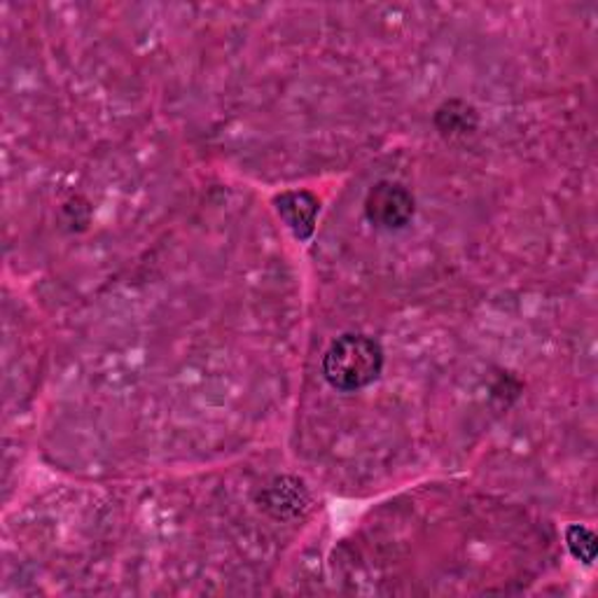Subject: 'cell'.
Masks as SVG:
<instances>
[{"instance_id":"cell-4","label":"cell","mask_w":598,"mask_h":598,"mask_svg":"<svg viewBox=\"0 0 598 598\" xmlns=\"http://www.w3.org/2000/svg\"><path fill=\"white\" fill-rule=\"evenodd\" d=\"M477 110L466 101H447L435 112V127L445 139H468L477 131Z\"/></svg>"},{"instance_id":"cell-1","label":"cell","mask_w":598,"mask_h":598,"mask_svg":"<svg viewBox=\"0 0 598 598\" xmlns=\"http://www.w3.org/2000/svg\"><path fill=\"white\" fill-rule=\"evenodd\" d=\"M383 349L368 335H341L323 356V374L333 389L354 393L381 377Z\"/></svg>"},{"instance_id":"cell-2","label":"cell","mask_w":598,"mask_h":598,"mask_svg":"<svg viewBox=\"0 0 598 598\" xmlns=\"http://www.w3.org/2000/svg\"><path fill=\"white\" fill-rule=\"evenodd\" d=\"M416 210V199L412 192L393 181H381L370 192L368 199H365V216L368 220L385 231L404 229Z\"/></svg>"},{"instance_id":"cell-5","label":"cell","mask_w":598,"mask_h":598,"mask_svg":"<svg viewBox=\"0 0 598 598\" xmlns=\"http://www.w3.org/2000/svg\"><path fill=\"white\" fill-rule=\"evenodd\" d=\"M264 508L276 517H297L308 508V493L302 481L281 477L264 491Z\"/></svg>"},{"instance_id":"cell-3","label":"cell","mask_w":598,"mask_h":598,"mask_svg":"<svg viewBox=\"0 0 598 598\" xmlns=\"http://www.w3.org/2000/svg\"><path fill=\"white\" fill-rule=\"evenodd\" d=\"M274 206L279 218L293 231L295 239L300 241L312 239L320 214V202L316 195L306 189H291L279 195L274 199Z\"/></svg>"},{"instance_id":"cell-6","label":"cell","mask_w":598,"mask_h":598,"mask_svg":"<svg viewBox=\"0 0 598 598\" xmlns=\"http://www.w3.org/2000/svg\"><path fill=\"white\" fill-rule=\"evenodd\" d=\"M596 543H598V540H596L594 531H589L587 526H580V524L568 526L566 545H568L570 554L575 558H580V562L587 564V566H591L594 558H596V550H598Z\"/></svg>"}]
</instances>
